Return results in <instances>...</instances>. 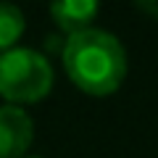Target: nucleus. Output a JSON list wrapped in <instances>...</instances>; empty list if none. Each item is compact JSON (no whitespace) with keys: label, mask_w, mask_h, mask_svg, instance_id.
<instances>
[{"label":"nucleus","mask_w":158,"mask_h":158,"mask_svg":"<svg viewBox=\"0 0 158 158\" xmlns=\"http://www.w3.org/2000/svg\"><path fill=\"white\" fill-rule=\"evenodd\" d=\"M137 6H140L142 11H148L150 16L158 19V0H137Z\"/></svg>","instance_id":"obj_6"},{"label":"nucleus","mask_w":158,"mask_h":158,"mask_svg":"<svg viewBox=\"0 0 158 158\" xmlns=\"http://www.w3.org/2000/svg\"><path fill=\"white\" fill-rule=\"evenodd\" d=\"M50 13L58 21V27L74 34L87 29L90 21L98 16V0H56L50 6Z\"/></svg>","instance_id":"obj_4"},{"label":"nucleus","mask_w":158,"mask_h":158,"mask_svg":"<svg viewBox=\"0 0 158 158\" xmlns=\"http://www.w3.org/2000/svg\"><path fill=\"white\" fill-rule=\"evenodd\" d=\"M21 158H42V156H21Z\"/></svg>","instance_id":"obj_7"},{"label":"nucleus","mask_w":158,"mask_h":158,"mask_svg":"<svg viewBox=\"0 0 158 158\" xmlns=\"http://www.w3.org/2000/svg\"><path fill=\"white\" fill-rule=\"evenodd\" d=\"M34 137V121L21 106H0V158H21Z\"/></svg>","instance_id":"obj_3"},{"label":"nucleus","mask_w":158,"mask_h":158,"mask_svg":"<svg viewBox=\"0 0 158 158\" xmlns=\"http://www.w3.org/2000/svg\"><path fill=\"white\" fill-rule=\"evenodd\" d=\"M53 87V66L34 48L13 45L0 53V95L13 103H32Z\"/></svg>","instance_id":"obj_2"},{"label":"nucleus","mask_w":158,"mask_h":158,"mask_svg":"<svg viewBox=\"0 0 158 158\" xmlns=\"http://www.w3.org/2000/svg\"><path fill=\"white\" fill-rule=\"evenodd\" d=\"M27 27V16L16 3H8V0H0V53L13 48L19 37L24 34Z\"/></svg>","instance_id":"obj_5"},{"label":"nucleus","mask_w":158,"mask_h":158,"mask_svg":"<svg viewBox=\"0 0 158 158\" xmlns=\"http://www.w3.org/2000/svg\"><path fill=\"white\" fill-rule=\"evenodd\" d=\"M61 58L71 82L92 95L113 92L127 74V50L121 40L100 27L69 34Z\"/></svg>","instance_id":"obj_1"}]
</instances>
